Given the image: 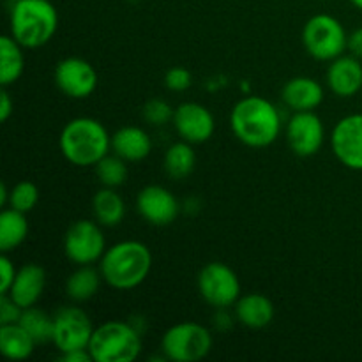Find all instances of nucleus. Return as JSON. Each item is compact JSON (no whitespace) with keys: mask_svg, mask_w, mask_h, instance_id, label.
<instances>
[{"mask_svg":"<svg viewBox=\"0 0 362 362\" xmlns=\"http://www.w3.org/2000/svg\"><path fill=\"white\" fill-rule=\"evenodd\" d=\"M230 126L240 144L264 148L274 144L281 134V113L269 99L246 95L232 108Z\"/></svg>","mask_w":362,"mask_h":362,"instance_id":"1","label":"nucleus"},{"mask_svg":"<svg viewBox=\"0 0 362 362\" xmlns=\"http://www.w3.org/2000/svg\"><path fill=\"white\" fill-rule=\"evenodd\" d=\"M152 269V253L144 243L122 240L106 247L99 271L106 285L115 290H133L147 279Z\"/></svg>","mask_w":362,"mask_h":362,"instance_id":"2","label":"nucleus"},{"mask_svg":"<svg viewBox=\"0 0 362 362\" xmlns=\"http://www.w3.org/2000/svg\"><path fill=\"white\" fill-rule=\"evenodd\" d=\"M62 156L74 166H95L112 151V136L92 117H78L64 126L59 138Z\"/></svg>","mask_w":362,"mask_h":362,"instance_id":"3","label":"nucleus"},{"mask_svg":"<svg viewBox=\"0 0 362 362\" xmlns=\"http://www.w3.org/2000/svg\"><path fill=\"white\" fill-rule=\"evenodd\" d=\"M9 28L23 48H41L57 34L59 13L49 0H16L11 7Z\"/></svg>","mask_w":362,"mask_h":362,"instance_id":"4","label":"nucleus"},{"mask_svg":"<svg viewBox=\"0 0 362 362\" xmlns=\"http://www.w3.org/2000/svg\"><path fill=\"white\" fill-rule=\"evenodd\" d=\"M141 346V332L131 322L110 320L94 329L88 352L94 362H133Z\"/></svg>","mask_w":362,"mask_h":362,"instance_id":"5","label":"nucleus"},{"mask_svg":"<svg viewBox=\"0 0 362 362\" xmlns=\"http://www.w3.org/2000/svg\"><path fill=\"white\" fill-rule=\"evenodd\" d=\"M214 338L205 325L197 322H180L163 334L161 352L173 362H197L211 354Z\"/></svg>","mask_w":362,"mask_h":362,"instance_id":"6","label":"nucleus"},{"mask_svg":"<svg viewBox=\"0 0 362 362\" xmlns=\"http://www.w3.org/2000/svg\"><path fill=\"white\" fill-rule=\"evenodd\" d=\"M303 45L313 59L332 62L349 48V34L338 18L317 14L303 28Z\"/></svg>","mask_w":362,"mask_h":362,"instance_id":"7","label":"nucleus"},{"mask_svg":"<svg viewBox=\"0 0 362 362\" xmlns=\"http://www.w3.org/2000/svg\"><path fill=\"white\" fill-rule=\"evenodd\" d=\"M198 292L214 310L230 308L240 297V279L232 267L221 262H211L198 274Z\"/></svg>","mask_w":362,"mask_h":362,"instance_id":"8","label":"nucleus"},{"mask_svg":"<svg viewBox=\"0 0 362 362\" xmlns=\"http://www.w3.org/2000/svg\"><path fill=\"white\" fill-rule=\"evenodd\" d=\"M106 240L101 225L90 219H78L64 235V253L74 265H92L103 258Z\"/></svg>","mask_w":362,"mask_h":362,"instance_id":"9","label":"nucleus"},{"mask_svg":"<svg viewBox=\"0 0 362 362\" xmlns=\"http://www.w3.org/2000/svg\"><path fill=\"white\" fill-rule=\"evenodd\" d=\"M92 322L88 315L78 306H62L53 315V345L60 354L88 349Z\"/></svg>","mask_w":362,"mask_h":362,"instance_id":"10","label":"nucleus"},{"mask_svg":"<svg viewBox=\"0 0 362 362\" xmlns=\"http://www.w3.org/2000/svg\"><path fill=\"white\" fill-rule=\"evenodd\" d=\"M286 141L299 158L315 156L325 141V127L315 112H293L286 124Z\"/></svg>","mask_w":362,"mask_h":362,"instance_id":"11","label":"nucleus"},{"mask_svg":"<svg viewBox=\"0 0 362 362\" xmlns=\"http://www.w3.org/2000/svg\"><path fill=\"white\" fill-rule=\"evenodd\" d=\"M55 83L71 99H85L98 88L99 76L90 62L80 57H67L55 67Z\"/></svg>","mask_w":362,"mask_h":362,"instance_id":"12","label":"nucleus"},{"mask_svg":"<svg viewBox=\"0 0 362 362\" xmlns=\"http://www.w3.org/2000/svg\"><path fill=\"white\" fill-rule=\"evenodd\" d=\"M331 147L341 165L362 172V113L338 120L331 133Z\"/></svg>","mask_w":362,"mask_h":362,"instance_id":"13","label":"nucleus"},{"mask_svg":"<svg viewBox=\"0 0 362 362\" xmlns=\"http://www.w3.org/2000/svg\"><path fill=\"white\" fill-rule=\"evenodd\" d=\"M172 122L180 140L193 145L211 140L216 129V119L211 110L194 101L180 103L175 108Z\"/></svg>","mask_w":362,"mask_h":362,"instance_id":"14","label":"nucleus"},{"mask_svg":"<svg viewBox=\"0 0 362 362\" xmlns=\"http://www.w3.org/2000/svg\"><path fill=\"white\" fill-rule=\"evenodd\" d=\"M138 214L152 226H168L177 219L180 205L166 187L152 184L144 187L136 197Z\"/></svg>","mask_w":362,"mask_h":362,"instance_id":"15","label":"nucleus"},{"mask_svg":"<svg viewBox=\"0 0 362 362\" xmlns=\"http://www.w3.org/2000/svg\"><path fill=\"white\" fill-rule=\"evenodd\" d=\"M327 85L338 98H354L362 88V64L356 55H341L327 69Z\"/></svg>","mask_w":362,"mask_h":362,"instance_id":"16","label":"nucleus"},{"mask_svg":"<svg viewBox=\"0 0 362 362\" xmlns=\"http://www.w3.org/2000/svg\"><path fill=\"white\" fill-rule=\"evenodd\" d=\"M281 98L292 112H315V108H318L324 101L325 92L320 81L315 78L297 76L286 81Z\"/></svg>","mask_w":362,"mask_h":362,"instance_id":"17","label":"nucleus"},{"mask_svg":"<svg viewBox=\"0 0 362 362\" xmlns=\"http://www.w3.org/2000/svg\"><path fill=\"white\" fill-rule=\"evenodd\" d=\"M46 286V271L37 264H25L18 269L16 278L7 296L23 310L35 306Z\"/></svg>","mask_w":362,"mask_h":362,"instance_id":"18","label":"nucleus"},{"mask_svg":"<svg viewBox=\"0 0 362 362\" xmlns=\"http://www.w3.org/2000/svg\"><path fill=\"white\" fill-rule=\"evenodd\" d=\"M235 320L247 329H265L274 320V304L264 293H246L233 304Z\"/></svg>","mask_w":362,"mask_h":362,"instance_id":"19","label":"nucleus"},{"mask_svg":"<svg viewBox=\"0 0 362 362\" xmlns=\"http://www.w3.org/2000/svg\"><path fill=\"white\" fill-rule=\"evenodd\" d=\"M112 151L127 163H136L151 154L152 140L141 127L124 126L112 136Z\"/></svg>","mask_w":362,"mask_h":362,"instance_id":"20","label":"nucleus"},{"mask_svg":"<svg viewBox=\"0 0 362 362\" xmlns=\"http://www.w3.org/2000/svg\"><path fill=\"white\" fill-rule=\"evenodd\" d=\"M126 202L115 187H103L92 198V214L101 226H117L126 218Z\"/></svg>","mask_w":362,"mask_h":362,"instance_id":"21","label":"nucleus"},{"mask_svg":"<svg viewBox=\"0 0 362 362\" xmlns=\"http://www.w3.org/2000/svg\"><path fill=\"white\" fill-rule=\"evenodd\" d=\"M37 343L20 324L0 325V352L9 361H25L34 354Z\"/></svg>","mask_w":362,"mask_h":362,"instance_id":"22","label":"nucleus"},{"mask_svg":"<svg viewBox=\"0 0 362 362\" xmlns=\"http://www.w3.org/2000/svg\"><path fill=\"white\" fill-rule=\"evenodd\" d=\"M25 71L23 46L13 35L0 37V83L2 87L16 83Z\"/></svg>","mask_w":362,"mask_h":362,"instance_id":"23","label":"nucleus"},{"mask_svg":"<svg viewBox=\"0 0 362 362\" xmlns=\"http://www.w3.org/2000/svg\"><path fill=\"white\" fill-rule=\"evenodd\" d=\"M28 235V221L25 212L4 209L0 212V251L11 253L25 243Z\"/></svg>","mask_w":362,"mask_h":362,"instance_id":"24","label":"nucleus"},{"mask_svg":"<svg viewBox=\"0 0 362 362\" xmlns=\"http://www.w3.org/2000/svg\"><path fill=\"white\" fill-rule=\"evenodd\" d=\"M101 281H105L101 271H95L92 265H78L76 271L67 278L66 293L74 303H87L99 292Z\"/></svg>","mask_w":362,"mask_h":362,"instance_id":"25","label":"nucleus"},{"mask_svg":"<svg viewBox=\"0 0 362 362\" xmlns=\"http://www.w3.org/2000/svg\"><path fill=\"white\" fill-rule=\"evenodd\" d=\"M165 172L168 173L172 179L182 180L193 173L194 166H197V152H194L193 144L187 141H177L168 151L165 152Z\"/></svg>","mask_w":362,"mask_h":362,"instance_id":"26","label":"nucleus"},{"mask_svg":"<svg viewBox=\"0 0 362 362\" xmlns=\"http://www.w3.org/2000/svg\"><path fill=\"white\" fill-rule=\"evenodd\" d=\"M18 324L34 338L37 345H45V343L53 341V317H49L46 311L39 310V308L32 306L23 310L21 318Z\"/></svg>","mask_w":362,"mask_h":362,"instance_id":"27","label":"nucleus"},{"mask_svg":"<svg viewBox=\"0 0 362 362\" xmlns=\"http://www.w3.org/2000/svg\"><path fill=\"white\" fill-rule=\"evenodd\" d=\"M126 159H122L120 156H105L95 168V175H98L99 182L105 187H120L127 180V165Z\"/></svg>","mask_w":362,"mask_h":362,"instance_id":"28","label":"nucleus"},{"mask_svg":"<svg viewBox=\"0 0 362 362\" xmlns=\"http://www.w3.org/2000/svg\"><path fill=\"white\" fill-rule=\"evenodd\" d=\"M39 202V189L34 182L21 180L9 189V207L20 212H30Z\"/></svg>","mask_w":362,"mask_h":362,"instance_id":"29","label":"nucleus"},{"mask_svg":"<svg viewBox=\"0 0 362 362\" xmlns=\"http://www.w3.org/2000/svg\"><path fill=\"white\" fill-rule=\"evenodd\" d=\"M175 110L165 101V99L154 98L144 106V119L152 126H165L170 120H173Z\"/></svg>","mask_w":362,"mask_h":362,"instance_id":"30","label":"nucleus"},{"mask_svg":"<svg viewBox=\"0 0 362 362\" xmlns=\"http://www.w3.org/2000/svg\"><path fill=\"white\" fill-rule=\"evenodd\" d=\"M193 83V76L184 67H172L165 74V87L173 92H184Z\"/></svg>","mask_w":362,"mask_h":362,"instance_id":"31","label":"nucleus"},{"mask_svg":"<svg viewBox=\"0 0 362 362\" xmlns=\"http://www.w3.org/2000/svg\"><path fill=\"white\" fill-rule=\"evenodd\" d=\"M23 313V308L14 303L7 293L0 296V325L18 324Z\"/></svg>","mask_w":362,"mask_h":362,"instance_id":"32","label":"nucleus"},{"mask_svg":"<svg viewBox=\"0 0 362 362\" xmlns=\"http://www.w3.org/2000/svg\"><path fill=\"white\" fill-rule=\"evenodd\" d=\"M16 272L18 269L14 267V264L7 257V253H2V257H0V276H2L0 278V296L9 292L14 283V278H16Z\"/></svg>","mask_w":362,"mask_h":362,"instance_id":"33","label":"nucleus"},{"mask_svg":"<svg viewBox=\"0 0 362 362\" xmlns=\"http://www.w3.org/2000/svg\"><path fill=\"white\" fill-rule=\"evenodd\" d=\"M13 113H14V103L13 99H11L9 92H7L6 87H4L2 101H0V120H2V122H7Z\"/></svg>","mask_w":362,"mask_h":362,"instance_id":"34","label":"nucleus"},{"mask_svg":"<svg viewBox=\"0 0 362 362\" xmlns=\"http://www.w3.org/2000/svg\"><path fill=\"white\" fill-rule=\"evenodd\" d=\"M228 308H221V310H216V320H214V325L219 329V331H226V329H232L233 325V318H235V315H230Z\"/></svg>","mask_w":362,"mask_h":362,"instance_id":"35","label":"nucleus"},{"mask_svg":"<svg viewBox=\"0 0 362 362\" xmlns=\"http://www.w3.org/2000/svg\"><path fill=\"white\" fill-rule=\"evenodd\" d=\"M349 49L352 52V55L357 57V59H362V27L356 28V30L349 35Z\"/></svg>","mask_w":362,"mask_h":362,"instance_id":"36","label":"nucleus"},{"mask_svg":"<svg viewBox=\"0 0 362 362\" xmlns=\"http://www.w3.org/2000/svg\"><path fill=\"white\" fill-rule=\"evenodd\" d=\"M9 204V189H7V186L6 184H2V186H0V205H7Z\"/></svg>","mask_w":362,"mask_h":362,"instance_id":"37","label":"nucleus"},{"mask_svg":"<svg viewBox=\"0 0 362 362\" xmlns=\"http://www.w3.org/2000/svg\"><path fill=\"white\" fill-rule=\"evenodd\" d=\"M350 2H352L356 7H359V9H362V0H350Z\"/></svg>","mask_w":362,"mask_h":362,"instance_id":"38","label":"nucleus"}]
</instances>
